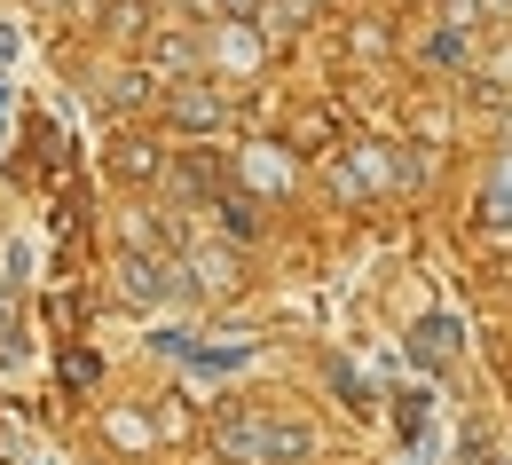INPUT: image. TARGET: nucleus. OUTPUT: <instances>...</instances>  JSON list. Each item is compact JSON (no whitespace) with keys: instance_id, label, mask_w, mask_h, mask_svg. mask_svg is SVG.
Listing matches in <instances>:
<instances>
[{"instance_id":"7ed1b4c3","label":"nucleus","mask_w":512,"mask_h":465,"mask_svg":"<svg viewBox=\"0 0 512 465\" xmlns=\"http://www.w3.org/2000/svg\"><path fill=\"white\" fill-rule=\"evenodd\" d=\"M8 56H16V24H0V64H8Z\"/></svg>"},{"instance_id":"20e7f679","label":"nucleus","mask_w":512,"mask_h":465,"mask_svg":"<svg viewBox=\"0 0 512 465\" xmlns=\"http://www.w3.org/2000/svg\"><path fill=\"white\" fill-rule=\"evenodd\" d=\"M0 119H8V79H0Z\"/></svg>"},{"instance_id":"f257e3e1","label":"nucleus","mask_w":512,"mask_h":465,"mask_svg":"<svg viewBox=\"0 0 512 465\" xmlns=\"http://www.w3.org/2000/svg\"><path fill=\"white\" fill-rule=\"evenodd\" d=\"M221 450H229V458H260V465H292V458H308V426H276V418L229 426Z\"/></svg>"},{"instance_id":"f03ea898","label":"nucleus","mask_w":512,"mask_h":465,"mask_svg":"<svg viewBox=\"0 0 512 465\" xmlns=\"http://www.w3.org/2000/svg\"><path fill=\"white\" fill-rule=\"evenodd\" d=\"M127 292H134V300H166L174 284H166V268H150V261H127Z\"/></svg>"},{"instance_id":"39448f33","label":"nucleus","mask_w":512,"mask_h":465,"mask_svg":"<svg viewBox=\"0 0 512 465\" xmlns=\"http://www.w3.org/2000/svg\"><path fill=\"white\" fill-rule=\"evenodd\" d=\"M32 465H56V458H32Z\"/></svg>"}]
</instances>
